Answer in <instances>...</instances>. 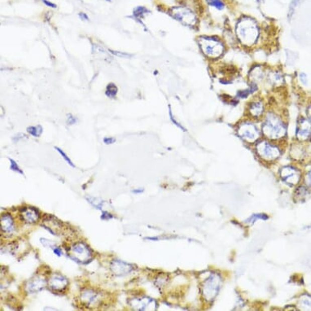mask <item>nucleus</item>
Returning a JSON list of instances; mask_svg holds the SVG:
<instances>
[{"label":"nucleus","instance_id":"5701e85b","mask_svg":"<svg viewBox=\"0 0 311 311\" xmlns=\"http://www.w3.org/2000/svg\"><path fill=\"white\" fill-rule=\"evenodd\" d=\"M86 199L88 200L89 203H90V204H92L93 206H94L95 208L98 209V210H101V208H102V205H103V201L101 200L100 202H98V200H99L98 198L86 197Z\"/></svg>","mask_w":311,"mask_h":311},{"label":"nucleus","instance_id":"c756f323","mask_svg":"<svg viewBox=\"0 0 311 311\" xmlns=\"http://www.w3.org/2000/svg\"><path fill=\"white\" fill-rule=\"evenodd\" d=\"M77 122V118L73 117L72 114H68V118H67V123H68V125H74Z\"/></svg>","mask_w":311,"mask_h":311},{"label":"nucleus","instance_id":"f257e3e1","mask_svg":"<svg viewBox=\"0 0 311 311\" xmlns=\"http://www.w3.org/2000/svg\"><path fill=\"white\" fill-rule=\"evenodd\" d=\"M262 30L257 20L250 16H242L235 26V36L239 44L245 48H253L261 39Z\"/></svg>","mask_w":311,"mask_h":311},{"label":"nucleus","instance_id":"58836bf2","mask_svg":"<svg viewBox=\"0 0 311 311\" xmlns=\"http://www.w3.org/2000/svg\"><path fill=\"white\" fill-rule=\"evenodd\" d=\"M105 1H107V2H111V0H105Z\"/></svg>","mask_w":311,"mask_h":311},{"label":"nucleus","instance_id":"bb28decb","mask_svg":"<svg viewBox=\"0 0 311 311\" xmlns=\"http://www.w3.org/2000/svg\"><path fill=\"white\" fill-rule=\"evenodd\" d=\"M308 119L311 122V100L305 105V114H304Z\"/></svg>","mask_w":311,"mask_h":311},{"label":"nucleus","instance_id":"2eb2a0df","mask_svg":"<svg viewBox=\"0 0 311 311\" xmlns=\"http://www.w3.org/2000/svg\"><path fill=\"white\" fill-rule=\"evenodd\" d=\"M128 303L131 308H133L134 309L147 310V309H150L149 306L154 303V300L148 298V297H140V298L131 299Z\"/></svg>","mask_w":311,"mask_h":311},{"label":"nucleus","instance_id":"c85d7f7f","mask_svg":"<svg viewBox=\"0 0 311 311\" xmlns=\"http://www.w3.org/2000/svg\"><path fill=\"white\" fill-rule=\"evenodd\" d=\"M147 12H148V10L144 7H138L137 9L135 10V15L142 16L144 13H147Z\"/></svg>","mask_w":311,"mask_h":311},{"label":"nucleus","instance_id":"393cba45","mask_svg":"<svg viewBox=\"0 0 311 311\" xmlns=\"http://www.w3.org/2000/svg\"><path fill=\"white\" fill-rule=\"evenodd\" d=\"M300 0H292V2H291V5H290L289 7V11H288V16L293 15L295 12H296V8L298 6L299 4H300Z\"/></svg>","mask_w":311,"mask_h":311},{"label":"nucleus","instance_id":"6e6552de","mask_svg":"<svg viewBox=\"0 0 311 311\" xmlns=\"http://www.w3.org/2000/svg\"><path fill=\"white\" fill-rule=\"evenodd\" d=\"M311 136V122L305 116L300 115L297 117L296 123V131H295V138L296 141H309Z\"/></svg>","mask_w":311,"mask_h":311},{"label":"nucleus","instance_id":"f3484780","mask_svg":"<svg viewBox=\"0 0 311 311\" xmlns=\"http://www.w3.org/2000/svg\"><path fill=\"white\" fill-rule=\"evenodd\" d=\"M1 229L3 232L7 234H11L15 231V226H14V221L11 215L5 214L3 215L1 217Z\"/></svg>","mask_w":311,"mask_h":311},{"label":"nucleus","instance_id":"a211bd4d","mask_svg":"<svg viewBox=\"0 0 311 311\" xmlns=\"http://www.w3.org/2000/svg\"><path fill=\"white\" fill-rule=\"evenodd\" d=\"M45 280L42 279H34L28 282L26 285V291L29 293H36L40 292L45 287Z\"/></svg>","mask_w":311,"mask_h":311},{"label":"nucleus","instance_id":"423d86ee","mask_svg":"<svg viewBox=\"0 0 311 311\" xmlns=\"http://www.w3.org/2000/svg\"><path fill=\"white\" fill-rule=\"evenodd\" d=\"M267 110L268 109L266 100L262 96H260L259 94L254 95L245 106L246 118L258 122L262 121Z\"/></svg>","mask_w":311,"mask_h":311},{"label":"nucleus","instance_id":"a878e982","mask_svg":"<svg viewBox=\"0 0 311 311\" xmlns=\"http://www.w3.org/2000/svg\"><path fill=\"white\" fill-rule=\"evenodd\" d=\"M9 160L10 161V163H11V166H10V168H11L12 170H13V171L18 172V173H20V174H24L23 171L21 170V168L18 166V164H17V162H16L14 160H13V159L11 158H9Z\"/></svg>","mask_w":311,"mask_h":311},{"label":"nucleus","instance_id":"7ed1b4c3","mask_svg":"<svg viewBox=\"0 0 311 311\" xmlns=\"http://www.w3.org/2000/svg\"><path fill=\"white\" fill-rule=\"evenodd\" d=\"M198 45L204 57L211 61L221 59L225 55L227 46L221 38L215 35H200Z\"/></svg>","mask_w":311,"mask_h":311},{"label":"nucleus","instance_id":"f704fd0d","mask_svg":"<svg viewBox=\"0 0 311 311\" xmlns=\"http://www.w3.org/2000/svg\"><path fill=\"white\" fill-rule=\"evenodd\" d=\"M106 217H108L109 218V219H110L113 218V216H112V215H110V214H109L108 212H103L101 219H103V220H106Z\"/></svg>","mask_w":311,"mask_h":311},{"label":"nucleus","instance_id":"cd10ccee","mask_svg":"<svg viewBox=\"0 0 311 311\" xmlns=\"http://www.w3.org/2000/svg\"><path fill=\"white\" fill-rule=\"evenodd\" d=\"M40 241H41L43 246L47 247V248H54V246H55V243L52 242V241H47L46 239L41 238Z\"/></svg>","mask_w":311,"mask_h":311},{"label":"nucleus","instance_id":"dca6fc26","mask_svg":"<svg viewBox=\"0 0 311 311\" xmlns=\"http://www.w3.org/2000/svg\"><path fill=\"white\" fill-rule=\"evenodd\" d=\"M82 300L86 305H95L101 300L100 294L94 292V290H86L82 293Z\"/></svg>","mask_w":311,"mask_h":311},{"label":"nucleus","instance_id":"ea45409f","mask_svg":"<svg viewBox=\"0 0 311 311\" xmlns=\"http://www.w3.org/2000/svg\"><path fill=\"white\" fill-rule=\"evenodd\" d=\"M309 143H310V144H311V136H310V139H309Z\"/></svg>","mask_w":311,"mask_h":311},{"label":"nucleus","instance_id":"0eeeda50","mask_svg":"<svg viewBox=\"0 0 311 311\" xmlns=\"http://www.w3.org/2000/svg\"><path fill=\"white\" fill-rule=\"evenodd\" d=\"M256 151L258 156L265 160H275L281 155V148L275 142L267 140H259L256 144Z\"/></svg>","mask_w":311,"mask_h":311},{"label":"nucleus","instance_id":"4be33fe9","mask_svg":"<svg viewBox=\"0 0 311 311\" xmlns=\"http://www.w3.org/2000/svg\"><path fill=\"white\" fill-rule=\"evenodd\" d=\"M297 80H298L300 86H304V87L309 86V77L305 72H300V73H297Z\"/></svg>","mask_w":311,"mask_h":311},{"label":"nucleus","instance_id":"72a5a7b5","mask_svg":"<svg viewBox=\"0 0 311 311\" xmlns=\"http://www.w3.org/2000/svg\"><path fill=\"white\" fill-rule=\"evenodd\" d=\"M54 253L56 255L58 256V257H60V256H62L63 253L62 250L60 249V248H56V249H53Z\"/></svg>","mask_w":311,"mask_h":311},{"label":"nucleus","instance_id":"1a4fd4ad","mask_svg":"<svg viewBox=\"0 0 311 311\" xmlns=\"http://www.w3.org/2000/svg\"><path fill=\"white\" fill-rule=\"evenodd\" d=\"M269 68L263 65H254L252 66L248 74L249 83L254 84L259 86L260 85L266 83V77Z\"/></svg>","mask_w":311,"mask_h":311},{"label":"nucleus","instance_id":"39448f33","mask_svg":"<svg viewBox=\"0 0 311 311\" xmlns=\"http://www.w3.org/2000/svg\"><path fill=\"white\" fill-rule=\"evenodd\" d=\"M172 17L187 27L194 28L199 22V15L196 10L191 7L175 6L171 9Z\"/></svg>","mask_w":311,"mask_h":311},{"label":"nucleus","instance_id":"2f4dec72","mask_svg":"<svg viewBox=\"0 0 311 311\" xmlns=\"http://www.w3.org/2000/svg\"><path fill=\"white\" fill-rule=\"evenodd\" d=\"M103 142L106 144H113L116 142V139L112 137L105 138L103 139Z\"/></svg>","mask_w":311,"mask_h":311},{"label":"nucleus","instance_id":"20e7f679","mask_svg":"<svg viewBox=\"0 0 311 311\" xmlns=\"http://www.w3.org/2000/svg\"><path fill=\"white\" fill-rule=\"evenodd\" d=\"M239 136L249 144H254L261 139L262 129L258 124V121L246 118L239 123L236 129Z\"/></svg>","mask_w":311,"mask_h":311},{"label":"nucleus","instance_id":"b1692460","mask_svg":"<svg viewBox=\"0 0 311 311\" xmlns=\"http://www.w3.org/2000/svg\"><path fill=\"white\" fill-rule=\"evenodd\" d=\"M55 149H56L59 153H60L61 156H62L63 158L65 159V161H67V163L69 164V165H71L72 167H75V165L73 163V161H71L70 158H69L68 156H67L66 153L64 152V151L61 150L60 148H57V147H55Z\"/></svg>","mask_w":311,"mask_h":311},{"label":"nucleus","instance_id":"412c9836","mask_svg":"<svg viewBox=\"0 0 311 311\" xmlns=\"http://www.w3.org/2000/svg\"><path fill=\"white\" fill-rule=\"evenodd\" d=\"M117 93H118V87L114 83H110L107 86L106 88V94L109 98H112L114 99L116 96Z\"/></svg>","mask_w":311,"mask_h":311},{"label":"nucleus","instance_id":"e433bc0d","mask_svg":"<svg viewBox=\"0 0 311 311\" xmlns=\"http://www.w3.org/2000/svg\"><path fill=\"white\" fill-rule=\"evenodd\" d=\"M80 18H82V20H85V21H89V18L87 16H86V13H81L79 14Z\"/></svg>","mask_w":311,"mask_h":311},{"label":"nucleus","instance_id":"aec40b11","mask_svg":"<svg viewBox=\"0 0 311 311\" xmlns=\"http://www.w3.org/2000/svg\"><path fill=\"white\" fill-rule=\"evenodd\" d=\"M26 131L34 137L39 138L41 136L42 133H43V127L39 125V126H35V127H29Z\"/></svg>","mask_w":311,"mask_h":311},{"label":"nucleus","instance_id":"f03ea898","mask_svg":"<svg viewBox=\"0 0 311 311\" xmlns=\"http://www.w3.org/2000/svg\"><path fill=\"white\" fill-rule=\"evenodd\" d=\"M261 129L262 135L270 140H281L288 132V122L284 114L275 110L268 109L262 118Z\"/></svg>","mask_w":311,"mask_h":311},{"label":"nucleus","instance_id":"f8f14e48","mask_svg":"<svg viewBox=\"0 0 311 311\" xmlns=\"http://www.w3.org/2000/svg\"><path fill=\"white\" fill-rule=\"evenodd\" d=\"M110 270L117 276H124L134 270V266L120 260H114L110 264Z\"/></svg>","mask_w":311,"mask_h":311},{"label":"nucleus","instance_id":"473e14b6","mask_svg":"<svg viewBox=\"0 0 311 311\" xmlns=\"http://www.w3.org/2000/svg\"><path fill=\"white\" fill-rule=\"evenodd\" d=\"M43 2L47 6L50 7V8H52V9H56V5L53 3L49 2V1H47V0H43Z\"/></svg>","mask_w":311,"mask_h":311},{"label":"nucleus","instance_id":"9d476101","mask_svg":"<svg viewBox=\"0 0 311 311\" xmlns=\"http://www.w3.org/2000/svg\"><path fill=\"white\" fill-rule=\"evenodd\" d=\"M72 258L76 262H85L90 260L91 256L90 248L83 242H78L73 245L70 249Z\"/></svg>","mask_w":311,"mask_h":311},{"label":"nucleus","instance_id":"7c9ffc66","mask_svg":"<svg viewBox=\"0 0 311 311\" xmlns=\"http://www.w3.org/2000/svg\"><path fill=\"white\" fill-rule=\"evenodd\" d=\"M110 52H112V53L113 54H114V55H116V56H122V57H130V56H131V55H129V54L122 53V52H115V51H113V50H110Z\"/></svg>","mask_w":311,"mask_h":311},{"label":"nucleus","instance_id":"6ab92c4d","mask_svg":"<svg viewBox=\"0 0 311 311\" xmlns=\"http://www.w3.org/2000/svg\"><path fill=\"white\" fill-rule=\"evenodd\" d=\"M208 6L216 9L218 11H223L227 8V3L225 0H205Z\"/></svg>","mask_w":311,"mask_h":311},{"label":"nucleus","instance_id":"4468645a","mask_svg":"<svg viewBox=\"0 0 311 311\" xmlns=\"http://www.w3.org/2000/svg\"><path fill=\"white\" fill-rule=\"evenodd\" d=\"M20 218L25 223L33 224L39 220V213L35 208L25 207L20 210Z\"/></svg>","mask_w":311,"mask_h":311},{"label":"nucleus","instance_id":"9b49d317","mask_svg":"<svg viewBox=\"0 0 311 311\" xmlns=\"http://www.w3.org/2000/svg\"><path fill=\"white\" fill-rule=\"evenodd\" d=\"M285 75L281 69H269L266 85L271 88H281L285 85Z\"/></svg>","mask_w":311,"mask_h":311},{"label":"nucleus","instance_id":"4c0bfd02","mask_svg":"<svg viewBox=\"0 0 311 311\" xmlns=\"http://www.w3.org/2000/svg\"><path fill=\"white\" fill-rule=\"evenodd\" d=\"M142 191H143V190H134L133 192H135V193H140V192H142Z\"/></svg>","mask_w":311,"mask_h":311},{"label":"nucleus","instance_id":"c9c22d12","mask_svg":"<svg viewBox=\"0 0 311 311\" xmlns=\"http://www.w3.org/2000/svg\"><path fill=\"white\" fill-rule=\"evenodd\" d=\"M306 176L307 183H308V185L311 187V170L307 174Z\"/></svg>","mask_w":311,"mask_h":311},{"label":"nucleus","instance_id":"ddd939ff","mask_svg":"<svg viewBox=\"0 0 311 311\" xmlns=\"http://www.w3.org/2000/svg\"><path fill=\"white\" fill-rule=\"evenodd\" d=\"M69 284V280L60 275H54L51 277L49 280V287L51 289L56 292H61L67 288Z\"/></svg>","mask_w":311,"mask_h":311}]
</instances>
